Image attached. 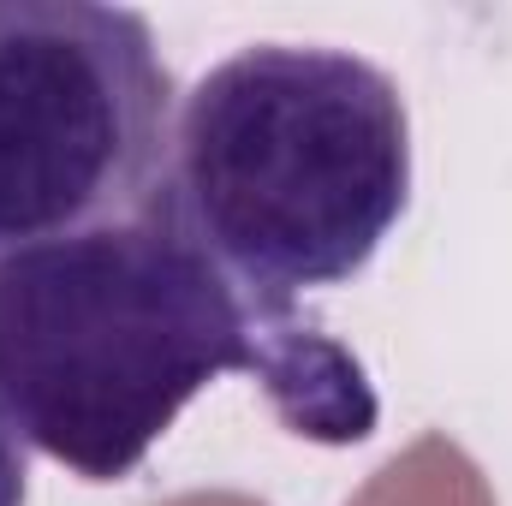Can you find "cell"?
Wrapping results in <instances>:
<instances>
[{"instance_id":"obj_1","label":"cell","mask_w":512,"mask_h":506,"mask_svg":"<svg viewBox=\"0 0 512 506\" xmlns=\"http://www.w3.org/2000/svg\"><path fill=\"white\" fill-rule=\"evenodd\" d=\"M221 376L262 381L274 417L322 447L364 441L382 411L334 334L239 292L161 197L0 262V399L24 447L72 477H131Z\"/></svg>"},{"instance_id":"obj_2","label":"cell","mask_w":512,"mask_h":506,"mask_svg":"<svg viewBox=\"0 0 512 506\" xmlns=\"http://www.w3.org/2000/svg\"><path fill=\"white\" fill-rule=\"evenodd\" d=\"M167 215L262 310L358 280L411 203V114L376 60L251 42L179 102Z\"/></svg>"},{"instance_id":"obj_3","label":"cell","mask_w":512,"mask_h":506,"mask_svg":"<svg viewBox=\"0 0 512 506\" xmlns=\"http://www.w3.org/2000/svg\"><path fill=\"white\" fill-rule=\"evenodd\" d=\"M179 90L131 6L0 0V262L143 215Z\"/></svg>"},{"instance_id":"obj_4","label":"cell","mask_w":512,"mask_h":506,"mask_svg":"<svg viewBox=\"0 0 512 506\" xmlns=\"http://www.w3.org/2000/svg\"><path fill=\"white\" fill-rule=\"evenodd\" d=\"M24 495H30V447L0 399V506H24Z\"/></svg>"}]
</instances>
